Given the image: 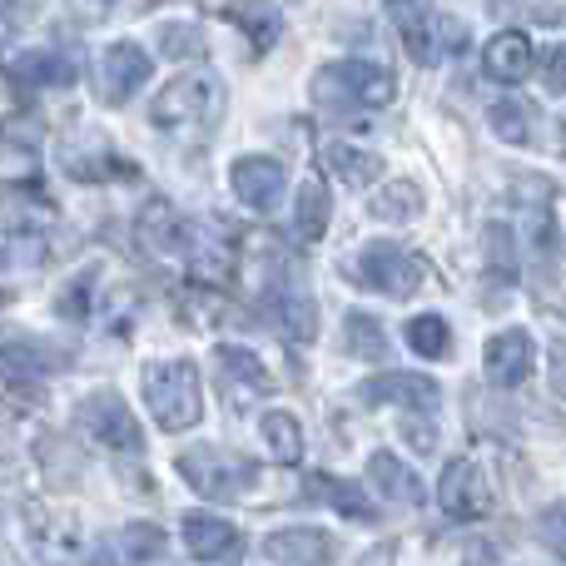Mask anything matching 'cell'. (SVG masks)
<instances>
[{"label": "cell", "mask_w": 566, "mask_h": 566, "mask_svg": "<svg viewBox=\"0 0 566 566\" xmlns=\"http://www.w3.org/2000/svg\"><path fill=\"white\" fill-rule=\"evenodd\" d=\"M402 438H408L418 452H432V448H438V428H432V422H408V428H402Z\"/></svg>", "instance_id": "obj_38"}, {"label": "cell", "mask_w": 566, "mask_h": 566, "mask_svg": "<svg viewBox=\"0 0 566 566\" xmlns=\"http://www.w3.org/2000/svg\"><path fill=\"white\" fill-rule=\"evenodd\" d=\"M205 30L199 25H165L159 30V55L165 60H205Z\"/></svg>", "instance_id": "obj_34"}, {"label": "cell", "mask_w": 566, "mask_h": 566, "mask_svg": "<svg viewBox=\"0 0 566 566\" xmlns=\"http://www.w3.org/2000/svg\"><path fill=\"white\" fill-rule=\"evenodd\" d=\"M214 363H219V382L229 388V402L234 408H249L259 402L264 392H274V378H269L264 358L254 348H239V343H219L214 348Z\"/></svg>", "instance_id": "obj_9"}, {"label": "cell", "mask_w": 566, "mask_h": 566, "mask_svg": "<svg viewBox=\"0 0 566 566\" xmlns=\"http://www.w3.org/2000/svg\"><path fill=\"white\" fill-rule=\"evenodd\" d=\"M482 368L497 388H522L537 368V343H532L527 328H502L488 338V353H482Z\"/></svg>", "instance_id": "obj_11"}, {"label": "cell", "mask_w": 566, "mask_h": 566, "mask_svg": "<svg viewBox=\"0 0 566 566\" xmlns=\"http://www.w3.org/2000/svg\"><path fill=\"white\" fill-rule=\"evenodd\" d=\"M438 507L448 512L452 522H482L492 512V482L478 462L458 458L442 468V482H438Z\"/></svg>", "instance_id": "obj_7"}, {"label": "cell", "mask_w": 566, "mask_h": 566, "mask_svg": "<svg viewBox=\"0 0 566 566\" xmlns=\"http://www.w3.org/2000/svg\"><path fill=\"white\" fill-rule=\"evenodd\" d=\"M303 492L308 497H323L338 517H348V522H373V502H368V492L358 488V482H338V478H308L303 482Z\"/></svg>", "instance_id": "obj_23"}, {"label": "cell", "mask_w": 566, "mask_h": 566, "mask_svg": "<svg viewBox=\"0 0 566 566\" xmlns=\"http://www.w3.org/2000/svg\"><path fill=\"white\" fill-rule=\"evenodd\" d=\"M358 566H392V552H388V547H373V552H368V557H363Z\"/></svg>", "instance_id": "obj_42"}, {"label": "cell", "mask_w": 566, "mask_h": 566, "mask_svg": "<svg viewBox=\"0 0 566 566\" xmlns=\"http://www.w3.org/2000/svg\"><path fill=\"white\" fill-rule=\"evenodd\" d=\"M398 40L408 45V55L418 65H432L438 60V45H432V0H382Z\"/></svg>", "instance_id": "obj_18"}, {"label": "cell", "mask_w": 566, "mask_h": 566, "mask_svg": "<svg viewBox=\"0 0 566 566\" xmlns=\"http://www.w3.org/2000/svg\"><path fill=\"white\" fill-rule=\"evenodd\" d=\"M55 219V205L35 185H0V234H40Z\"/></svg>", "instance_id": "obj_17"}, {"label": "cell", "mask_w": 566, "mask_h": 566, "mask_svg": "<svg viewBox=\"0 0 566 566\" xmlns=\"http://www.w3.org/2000/svg\"><path fill=\"white\" fill-rule=\"evenodd\" d=\"M547 358H552V388L566 398V343H552Z\"/></svg>", "instance_id": "obj_40"}, {"label": "cell", "mask_w": 566, "mask_h": 566, "mask_svg": "<svg viewBox=\"0 0 566 566\" xmlns=\"http://www.w3.org/2000/svg\"><path fill=\"white\" fill-rule=\"evenodd\" d=\"M358 279L388 298H412L428 283V264L402 244H368L358 254Z\"/></svg>", "instance_id": "obj_6"}, {"label": "cell", "mask_w": 566, "mask_h": 566, "mask_svg": "<svg viewBox=\"0 0 566 566\" xmlns=\"http://www.w3.org/2000/svg\"><path fill=\"white\" fill-rule=\"evenodd\" d=\"M328 214H333V205H328V189H323L318 179H303L298 199H293V229H298V239H303V244H313V239H323V229H328Z\"/></svg>", "instance_id": "obj_25"}, {"label": "cell", "mask_w": 566, "mask_h": 566, "mask_svg": "<svg viewBox=\"0 0 566 566\" xmlns=\"http://www.w3.org/2000/svg\"><path fill=\"white\" fill-rule=\"evenodd\" d=\"M264 557L274 566H333L338 547L323 527H279L264 537Z\"/></svg>", "instance_id": "obj_13"}, {"label": "cell", "mask_w": 566, "mask_h": 566, "mask_svg": "<svg viewBox=\"0 0 566 566\" xmlns=\"http://www.w3.org/2000/svg\"><path fill=\"white\" fill-rule=\"evenodd\" d=\"M139 388H145V408L149 418L165 432H185L199 422L205 412V388H199V368L189 358H165V363H145L139 373Z\"/></svg>", "instance_id": "obj_1"}, {"label": "cell", "mask_w": 566, "mask_h": 566, "mask_svg": "<svg viewBox=\"0 0 566 566\" xmlns=\"http://www.w3.org/2000/svg\"><path fill=\"white\" fill-rule=\"evenodd\" d=\"M408 348L418 353V358H448V353H452L448 318H438V313H422V318H412L408 323Z\"/></svg>", "instance_id": "obj_30"}, {"label": "cell", "mask_w": 566, "mask_h": 566, "mask_svg": "<svg viewBox=\"0 0 566 566\" xmlns=\"http://www.w3.org/2000/svg\"><path fill=\"white\" fill-rule=\"evenodd\" d=\"M189 239H195L189 234V224L165 205V199H149V205L139 209V244H145L149 254L189 259Z\"/></svg>", "instance_id": "obj_15"}, {"label": "cell", "mask_w": 566, "mask_h": 566, "mask_svg": "<svg viewBox=\"0 0 566 566\" xmlns=\"http://www.w3.org/2000/svg\"><path fill=\"white\" fill-rule=\"evenodd\" d=\"M0 269H6V249H0Z\"/></svg>", "instance_id": "obj_44"}, {"label": "cell", "mask_w": 566, "mask_h": 566, "mask_svg": "<svg viewBox=\"0 0 566 566\" xmlns=\"http://www.w3.org/2000/svg\"><path fill=\"white\" fill-rule=\"evenodd\" d=\"M40 139H45V125H40V115H10V119H0V149H6V155H35Z\"/></svg>", "instance_id": "obj_33"}, {"label": "cell", "mask_w": 566, "mask_h": 566, "mask_svg": "<svg viewBox=\"0 0 566 566\" xmlns=\"http://www.w3.org/2000/svg\"><path fill=\"white\" fill-rule=\"evenodd\" d=\"M274 323L283 328V338L293 343L318 338V308H313L308 293H274Z\"/></svg>", "instance_id": "obj_24"}, {"label": "cell", "mask_w": 566, "mask_h": 566, "mask_svg": "<svg viewBox=\"0 0 566 566\" xmlns=\"http://www.w3.org/2000/svg\"><path fill=\"white\" fill-rule=\"evenodd\" d=\"M75 428H85V438L99 442L105 452H139L145 448V428H139V418L129 412V402L119 398V392H109V388L80 398Z\"/></svg>", "instance_id": "obj_5"}, {"label": "cell", "mask_w": 566, "mask_h": 566, "mask_svg": "<svg viewBox=\"0 0 566 566\" xmlns=\"http://www.w3.org/2000/svg\"><path fill=\"white\" fill-rule=\"evenodd\" d=\"M368 478L378 488V497L392 502V507H422V478L402 458H392V452H373Z\"/></svg>", "instance_id": "obj_20"}, {"label": "cell", "mask_w": 566, "mask_h": 566, "mask_svg": "<svg viewBox=\"0 0 566 566\" xmlns=\"http://www.w3.org/2000/svg\"><path fill=\"white\" fill-rule=\"evenodd\" d=\"M264 442H269V458L283 462V468H293V462H303V428L293 412H264Z\"/></svg>", "instance_id": "obj_27"}, {"label": "cell", "mask_w": 566, "mask_h": 566, "mask_svg": "<svg viewBox=\"0 0 566 566\" xmlns=\"http://www.w3.org/2000/svg\"><path fill=\"white\" fill-rule=\"evenodd\" d=\"M492 129H497L502 139H507V145H532V129H537V115H532L527 105H522V99H497V105H492Z\"/></svg>", "instance_id": "obj_31"}, {"label": "cell", "mask_w": 566, "mask_h": 566, "mask_svg": "<svg viewBox=\"0 0 566 566\" xmlns=\"http://www.w3.org/2000/svg\"><path fill=\"white\" fill-rule=\"evenodd\" d=\"M358 402L368 408H412V412H432L442 402V388L422 373H378V378L358 382Z\"/></svg>", "instance_id": "obj_8"}, {"label": "cell", "mask_w": 566, "mask_h": 566, "mask_svg": "<svg viewBox=\"0 0 566 566\" xmlns=\"http://www.w3.org/2000/svg\"><path fill=\"white\" fill-rule=\"evenodd\" d=\"M0 6H10V0H0Z\"/></svg>", "instance_id": "obj_45"}, {"label": "cell", "mask_w": 566, "mask_h": 566, "mask_svg": "<svg viewBox=\"0 0 566 566\" xmlns=\"http://www.w3.org/2000/svg\"><path fill=\"white\" fill-rule=\"evenodd\" d=\"M149 6H159V0H139V10H149Z\"/></svg>", "instance_id": "obj_43"}, {"label": "cell", "mask_w": 566, "mask_h": 566, "mask_svg": "<svg viewBox=\"0 0 566 566\" xmlns=\"http://www.w3.org/2000/svg\"><path fill=\"white\" fill-rule=\"evenodd\" d=\"M65 6H70V10H75V15H80V20H105V15H109V10H115V6H119V0H65Z\"/></svg>", "instance_id": "obj_39"}, {"label": "cell", "mask_w": 566, "mask_h": 566, "mask_svg": "<svg viewBox=\"0 0 566 566\" xmlns=\"http://www.w3.org/2000/svg\"><path fill=\"white\" fill-rule=\"evenodd\" d=\"M532 65H537V55H532V40L522 35V30H502L488 45V55H482V70H488L497 85H522V80L532 75Z\"/></svg>", "instance_id": "obj_21"}, {"label": "cell", "mask_w": 566, "mask_h": 566, "mask_svg": "<svg viewBox=\"0 0 566 566\" xmlns=\"http://www.w3.org/2000/svg\"><path fill=\"white\" fill-rule=\"evenodd\" d=\"M224 115V90L209 75H185L175 85H165L149 105V119L169 135H199V129H214Z\"/></svg>", "instance_id": "obj_2"}, {"label": "cell", "mask_w": 566, "mask_h": 566, "mask_svg": "<svg viewBox=\"0 0 566 566\" xmlns=\"http://www.w3.org/2000/svg\"><path fill=\"white\" fill-rule=\"evenodd\" d=\"M418 214H422V189L412 179H392V185H382L373 195V219H382V224H412Z\"/></svg>", "instance_id": "obj_26"}, {"label": "cell", "mask_w": 566, "mask_h": 566, "mask_svg": "<svg viewBox=\"0 0 566 566\" xmlns=\"http://www.w3.org/2000/svg\"><path fill=\"white\" fill-rule=\"evenodd\" d=\"M229 185H234V195L244 199L249 209L269 214V209H279L283 189H289V175H283L279 159H269V155H244V159H234V169H229Z\"/></svg>", "instance_id": "obj_12"}, {"label": "cell", "mask_w": 566, "mask_h": 566, "mask_svg": "<svg viewBox=\"0 0 566 566\" xmlns=\"http://www.w3.org/2000/svg\"><path fill=\"white\" fill-rule=\"evenodd\" d=\"M537 537L566 562V502H557V507L542 512V517H537Z\"/></svg>", "instance_id": "obj_37"}, {"label": "cell", "mask_w": 566, "mask_h": 566, "mask_svg": "<svg viewBox=\"0 0 566 566\" xmlns=\"http://www.w3.org/2000/svg\"><path fill=\"white\" fill-rule=\"evenodd\" d=\"M229 20H234L239 30L249 35V45L264 55L269 45L279 40V15L269 6H259V0H234V10H229Z\"/></svg>", "instance_id": "obj_29"}, {"label": "cell", "mask_w": 566, "mask_h": 566, "mask_svg": "<svg viewBox=\"0 0 566 566\" xmlns=\"http://www.w3.org/2000/svg\"><path fill=\"white\" fill-rule=\"evenodd\" d=\"M145 80H149V55L139 45H129V40L109 45L105 55L95 60V90H99V99H105V105H125V99L135 95Z\"/></svg>", "instance_id": "obj_10"}, {"label": "cell", "mask_w": 566, "mask_h": 566, "mask_svg": "<svg viewBox=\"0 0 566 566\" xmlns=\"http://www.w3.org/2000/svg\"><path fill=\"white\" fill-rule=\"evenodd\" d=\"M119 542H125V552H119L125 562H149V557H159V552H165V532L145 527V522L125 527V532H119Z\"/></svg>", "instance_id": "obj_35"}, {"label": "cell", "mask_w": 566, "mask_h": 566, "mask_svg": "<svg viewBox=\"0 0 566 566\" xmlns=\"http://www.w3.org/2000/svg\"><path fill=\"white\" fill-rule=\"evenodd\" d=\"M323 165L333 169V175L343 179L348 189H368L373 179L382 175V159L373 155V149H358V145H348V139H333L328 149H323Z\"/></svg>", "instance_id": "obj_22"}, {"label": "cell", "mask_w": 566, "mask_h": 566, "mask_svg": "<svg viewBox=\"0 0 566 566\" xmlns=\"http://www.w3.org/2000/svg\"><path fill=\"white\" fill-rule=\"evenodd\" d=\"M343 348L353 353V358H382L388 353V333H382V323L373 318V313H348L343 318Z\"/></svg>", "instance_id": "obj_28"}, {"label": "cell", "mask_w": 566, "mask_h": 566, "mask_svg": "<svg viewBox=\"0 0 566 566\" xmlns=\"http://www.w3.org/2000/svg\"><path fill=\"white\" fill-rule=\"evenodd\" d=\"M175 468H179V478H185L189 488H195L199 497H209V502H229V497H239V492H249L259 482L254 462L239 458V452L209 448V442H199V448H185Z\"/></svg>", "instance_id": "obj_4"}, {"label": "cell", "mask_w": 566, "mask_h": 566, "mask_svg": "<svg viewBox=\"0 0 566 566\" xmlns=\"http://www.w3.org/2000/svg\"><path fill=\"white\" fill-rule=\"evenodd\" d=\"M75 60L70 55H55V50H25V55L10 60V80L25 90H65L75 85Z\"/></svg>", "instance_id": "obj_19"}, {"label": "cell", "mask_w": 566, "mask_h": 566, "mask_svg": "<svg viewBox=\"0 0 566 566\" xmlns=\"http://www.w3.org/2000/svg\"><path fill=\"white\" fill-rule=\"evenodd\" d=\"M90 289H95V269H85V274H80L75 283H70V289L65 293H60V313H65V318H90V308H95V293H90Z\"/></svg>", "instance_id": "obj_36"}, {"label": "cell", "mask_w": 566, "mask_h": 566, "mask_svg": "<svg viewBox=\"0 0 566 566\" xmlns=\"http://www.w3.org/2000/svg\"><path fill=\"white\" fill-rule=\"evenodd\" d=\"M398 95V80L388 75L373 60H343V65H328L313 75V99L323 109H353V105H388Z\"/></svg>", "instance_id": "obj_3"}, {"label": "cell", "mask_w": 566, "mask_h": 566, "mask_svg": "<svg viewBox=\"0 0 566 566\" xmlns=\"http://www.w3.org/2000/svg\"><path fill=\"white\" fill-rule=\"evenodd\" d=\"M70 348H55L45 338H0V378L6 382H35L45 373L65 368Z\"/></svg>", "instance_id": "obj_14"}, {"label": "cell", "mask_w": 566, "mask_h": 566, "mask_svg": "<svg viewBox=\"0 0 566 566\" xmlns=\"http://www.w3.org/2000/svg\"><path fill=\"white\" fill-rule=\"evenodd\" d=\"M65 169L75 179H85V185H95V179H129L135 169L125 165V159H115L109 149H95V155H65Z\"/></svg>", "instance_id": "obj_32"}, {"label": "cell", "mask_w": 566, "mask_h": 566, "mask_svg": "<svg viewBox=\"0 0 566 566\" xmlns=\"http://www.w3.org/2000/svg\"><path fill=\"white\" fill-rule=\"evenodd\" d=\"M185 547H189V557H199V562H234L239 552H244V532L224 517L195 512V517H185Z\"/></svg>", "instance_id": "obj_16"}, {"label": "cell", "mask_w": 566, "mask_h": 566, "mask_svg": "<svg viewBox=\"0 0 566 566\" xmlns=\"http://www.w3.org/2000/svg\"><path fill=\"white\" fill-rule=\"evenodd\" d=\"M442 35H448V50L468 45V30H462V25H458V20H442Z\"/></svg>", "instance_id": "obj_41"}]
</instances>
